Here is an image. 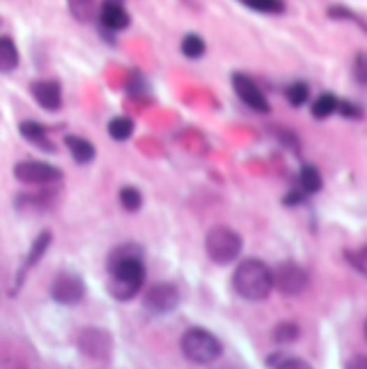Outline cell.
<instances>
[{"instance_id": "obj_1", "label": "cell", "mask_w": 367, "mask_h": 369, "mask_svg": "<svg viewBox=\"0 0 367 369\" xmlns=\"http://www.w3.org/2000/svg\"><path fill=\"white\" fill-rule=\"evenodd\" d=\"M108 290L116 300H131L140 292L146 279L144 251L136 243H125L110 251L108 256Z\"/></svg>"}, {"instance_id": "obj_2", "label": "cell", "mask_w": 367, "mask_h": 369, "mask_svg": "<svg viewBox=\"0 0 367 369\" xmlns=\"http://www.w3.org/2000/svg\"><path fill=\"white\" fill-rule=\"evenodd\" d=\"M232 288L245 300H264L275 288L273 271L262 260H243L232 275Z\"/></svg>"}, {"instance_id": "obj_3", "label": "cell", "mask_w": 367, "mask_h": 369, "mask_svg": "<svg viewBox=\"0 0 367 369\" xmlns=\"http://www.w3.org/2000/svg\"><path fill=\"white\" fill-rule=\"evenodd\" d=\"M181 350L187 361L195 365H207L219 358L221 344L215 335L207 328H187L181 337Z\"/></svg>"}, {"instance_id": "obj_4", "label": "cell", "mask_w": 367, "mask_h": 369, "mask_svg": "<svg viewBox=\"0 0 367 369\" xmlns=\"http://www.w3.org/2000/svg\"><path fill=\"white\" fill-rule=\"evenodd\" d=\"M205 247L215 264H230L241 256L243 239L228 225H215L207 234Z\"/></svg>"}, {"instance_id": "obj_5", "label": "cell", "mask_w": 367, "mask_h": 369, "mask_svg": "<svg viewBox=\"0 0 367 369\" xmlns=\"http://www.w3.org/2000/svg\"><path fill=\"white\" fill-rule=\"evenodd\" d=\"M78 350L86 358L108 363L110 356H112V337H110V333L104 330V328H95V326H88V328L80 330V335H78Z\"/></svg>"}, {"instance_id": "obj_6", "label": "cell", "mask_w": 367, "mask_h": 369, "mask_svg": "<svg viewBox=\"0 0 367 369\" xmlns=\"http://www.w3.org/2000/svg\"><path fill=\"white\" fill-rule=\"evenodd\" d=\"M273 284L282 294L296 296L310 286V275L296 262H279L273 268Z\"/></svg>"}, {"instance_id": "obj_7", "label": "cell", "mask_w": 367, "mask_h": 369, "mask_svg": "<svg viewBox=\"0 0 367 369\" xmlns=\"http://www.w3.org/2000/svg\"><path fill=\"white\" fill-rule=\"evenodd\" d=\"M50 294L56 303L60 305H78L82 303V298L86 296V286L82 281L80 275L76 273H58L52 281V288H50Z\"/></svg>"}, {"instance_id": "obj_8", "label": "cell", "mask_w": 367, "mask_h": 369, "mask_svg": "<svg viewBox=\"0 0 367 369\" xmlns=\"http://www.w3.org/2000/svg\"><path fill=\"white\" fill-rule=\"evenodd\" d=\"M13 174L18 181L28 183V185H50V183H58L62 179V170L56 165L43 163V161H20L13 167Z\"/></svg>"}, {"instance_id": "obj_9", "label": "cell", "mask_w": 367, "mask_h": 369, "mask_svg": "<svg viewBox=\"0 0 367 369\" xmlns=\"http://www.w3.org/2000/svg\"><path fill=\"white\" fill-rule=\"evenodd\" d=\"M232 86H235V92L239 95L241 102H243L247 108H251L254 112L266 114V112L271 110V106H269V102H266L264 92L258 88V84H256L249 76L239 74V71L232 74Z\"/></svg>"}, {"instance_id": "obj_10", "label": "cell", "mask_w": 367, "mask_h": 369, "mask_svg": "<svg viewBox=\"0 0 367 369\" xmlns=\"http://www.w3.org/2000/svg\"><path fill=\"white\" fill-rule=\"evenodd\" d=\"M179 303H181V294L172 284H157L144 294V307L153 316L168 314V312L176 309Z\"/></svg>"}, {"instance_id": "obj_11", "label": "cell", "mask_w": 367, "mask_h": 369, "mask_svg": "<svg viewBox=\"0 0 367 369\" xmlns=\"http://www.w3.org/2000/svg\"><path fill=\"white\" fill-rule=\"evenodd\" d=\"M30 92H32L35 102L43 110L56 112L62 106V90H60V84L54 82V80H39V82H35L30 86Z\"/></svg>"}, {"instance_id": "obj_12", "label": "cell", "mask_w": 367, "mask_h": 369, "mask_svg": "<svg viewBox=\"0 0 367 369\" xmlns=\"http://www.w3.org/2000/svg\"><path fill=\"white\" fill-rule=\"evenodd\" d=\"M52 245V234L46 230V232H41L39 237L35 239V243L30 245V251H28V256H26V260H24V264L20 266V271H18V275H15V288L11 290V294L15 292V290H20V286L24 284V279H26V275H28V271L32 266H37V262L41 260V256L48 251V247Z\"/></svg>"}, {"instance_id": "obj_13", "label": "cell", "mask_w": 367, "mask_h": 369, "mask_svg": "<svg viewBox=\"0 0 367 369\" xmlns=\"http://www.w3.org/2000/svg\"><path fill=\"white\" fill-rule=\"evenodd\" d=\"M99 20H102L104 28L108 30H125L131 22L129 13L123 9L120 3H116V0H106V3L102 5V11H99Z\"/></svg>"}, {"instance_id": "obj_14", "label": "cell", "mask_w": 367, "mask_h": 369, "mask_svg": "<svg viewBox=\"0 0 367 369\" xmlns=\"http://www.w3.org/2000/svg\"><path fill=\"white\" fill-rule=\"evenodd\" d=\"M64 144H67V148H69L74 161L80 163V165L90 163V161L95 159V155H97L95 146H92L86 138H80V136H67V138H64Z\"/></svg>"}, {"instance_id": "obj_15", "label": "cell", "mask_w": 367, "mask_h": 369, "mask_svg": "<svg viewBox=\"0 0 367 369\" xmlns=\"http://www.w3.org/2000/svg\"><path fill=\"white\" fill-rule=\"evenodd\" d=\"M20 133L32 144H37L46 151H54V146H50L48 142V129L41 125V123H35V120H24L20 125Z\"/></svg>"}, {"instance_id": "obj_16", "label": "cell", "mask_w": 367, "mask_h": 369, "mask_svg": "<svg viewBox=\"0 0 367 369\" xmlns=\"http://www.w3.org/2000/svg\"><path fill=\"white\" fill-rule=\"evenodd\" d=\"M20 62V54L15 43L9 37L0 39V71L3 74H11Z\"/></svg>"}, {"instance_id": "obj_17", "label": "cell", "mask_w": 367, "mask_h": 369, "mask_svg": "<svg viewBox=\"0 0 367 369\" xmlns=\"http://www.w3.org/2000/svg\"><path fill=\"white\" fill-rule=\"evenodd\" d=\"M338 110H340V102H338V97L331 95V92L320 95L316 102H314V106H312V114H314L318 120L328 118L333 112H338Z\"/></svg>"}, {"instance_id": "obj_18", "label": "cell", "mask_w": 367, "mask_h": 369, "mask_svg": "<svg viewBox=\"0 0 367 369\" xmlns=\"http://www.w3.org/2000/svg\"><path fill=\"white\" fill-rule=\"evenodd\" d=\"M239 3H243L251 11L266 13V15H279V13L286 11L284 0H239Z\"/></svg>"}, {"instance_id": "obj_19", "label": "cell", "mask_w": 367, "mask_h": 369, "mask_svg": "<svg viewBox=\"0 0 367 369\" xmlns=\"http://www.w3.org/2000/svg\"><path fill=\"white\" fill-rule=\"evenodd\" d=\"M108 133H110L112 140L125 142V140L131 138V133H133V120L127 118V116H116L108 123Z\"/></svg>"}, {"instance_id": "obj_20", "label": "cell", "mask_w": 367, "mask_h": 369, "mask_svg": "<svg viewBox=\"0 0 367 369\" xmlns=\"http://www.w3.org/2000/svg\"><path fill=\"white\" fill-rule=\"evenodd\" d=\"M181 52L187 58H193V60L195 58H202L205 52H207V43H205L202 37L195 35V32H189V35H185L183 41H181Z\"/></svg>"}, {"instance_id": "obj_21", "label": "cell", "mask_w": 367, "mask_h": 369, "mask_svg": "<svg viewBox=\"0 0 367 369\" xmlns=\"http://www.w3.org/2000/svg\"><path fill=\"white\" fill-rule=\"evenodd\" d=\"M298 179H301V187L305 193H318L322 189V176L314 165H303Z\"/></svg>"}, {"instance_id": "obj_22", "label": "cell", "mask_w": 367, "mask_h": 369, "mask_svg": "<svg viewBox=\"0 0 367 369\" xmlns=\"http://www.w3.org/2000/svg\"><path fill=\"white\" fill-rule=\"evenodd\" d=\"M266 365L269 367H277V369H288V367H298V369H305L310 367L307 361L298 358V356H290V354H284V352H277L273 356L266 358Z\"/></svg>"}, {"instance_id": "obj_23", "label": "cell", "mask_w": 367, "mask_h": 369, "mask_svg": "<svg viewBox=\"0 0 367 369\" xmlns=\"http://www.w3.org/2000/svg\"><path fill=\"white\" fill-rule=\"evenodd\" d=\"M118 200H120V204L125 211L133 213V211H138L142 207V193L136 189V187H123L118 191Z\"/></svg>"}, {"instance_id": "obj_24", "label": "cell", "mask_w": 367, "mask_h": 369, "mask_svg": "<svg viewBox=\"0 0 367 369\" xmlns=\"http://www.w3.org/2000/svg\"><path fill=\"white\" fill-rule=\"evenodd\" d=\"M286 97H288L290 106H294V108L303 106L310 99V86L305 82H294L286 88Z\"/></svg>"}, {"instance_id": "obj_25", "label": "cell", "mask_w": 367, "mask_h": 369, "mask_svg": "<svg viewBox=\"0 0 367 369\" xmlns=\"http://www.w3.org/2000/svg\"><path fill=\"white\" fill-rule=\"evenodd\" d=\"M298 337V326L294 322H282L273 328V340L277 344H292Z\"/></svg>"}, {"instance_id": "obj_26", "label": "cell", "mask_w": 367, "mask_h": 369, "mask_svg": "<svg viewBox=\"0 0 367 369\" xmlns=\"http://www.w3.org/2000/svg\"><path fill=\"white\" fill-rule=\"evenodd\" d=\"M352 74H354V80H356L361 86H367V54H365V52H359V54L354 56Z\"/></svg>"}, {"instance_id": "obj_27", "label": "cell", "mask_w": 367, "mask_h": 369, "mask_svg": "<svg viewBox=\"0 0 367 369\" xmlns=\"http://www.w3.org/2000/svg\"><path fill=\"white\" fill-rule=\"evenodd\" d=\"M346 118H361L363 116V110L359 106H354L352 102H340V110Z\"/></svg>"}, {"instance_id": "obj_28", "label": "cell", "mask_w": 367, "mask_h": 369, "mask_svg": "<svg viewBox=\"0 0 367 369\" xmlns=\"http://www.w3.org/2000/svg\"><path fill=\"white\" fill-rule=\"evenodd\" d=\"M346 367H348V369H359V367H365V369H367V356H365V354H356V356L348 358Z\"/></svg>"}, {"instance_id": "obj_29", "label": "cell", "mask_w": 367, "mask_h": 369, "mask_svg": "<svg viewBox=\"0 0 367 369\" xmlns=\"http://www.w3.org/2000/svg\"><path fill=\"white\" fill-rule=\"evenodd\" d=\"M363 335H365V340H367V320H365V324H363Z\"/></svg>"}]
</instances>
